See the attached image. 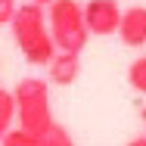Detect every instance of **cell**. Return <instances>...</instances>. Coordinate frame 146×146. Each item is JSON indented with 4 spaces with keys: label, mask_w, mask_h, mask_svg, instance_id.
Segmentation results:
<instances>
[{
    "label": "cell",
    "mask_w": 146,
    "mask_h": 146,
    "mask_svg": "<svg viewBox=\"0 0 146 146\" xmlns=\"http://www.w3.org/2000/svg\"><path fill=\"white\" fill-rule=\"evenodd\" d=\"M9 28H13L16 47L22 50V56L31 65H50V59L59 53L56 40H53V31H50V22H47V9L40 3H31V0L19 3Z\"/></svg>",
    "instance_id": "6da1fadb"
},
{
    "label": "cell",
    "mask_w": 146,
    "mask_h": 146,
    "mask_svg": "<svg viewBox=\"0 0 146 146\" xmlns=\"http://www.w3.org/2000/svg\"><path fill=\"white\" fill-rule=\"evenodd\" d=\"M16 121L19 127H25L31 134L44 137L56 121H53V106H50V87L40 78H22L16 87Z\"/></svg>",
    "instance_id": "7a4b0ae2"
},
{
    "label": "cell",
    "mask_w": 146,
    "mask_h": 146,
    "mask_svg": "<svg viewBox=\"0 0 146 146\" xmlns=\"http://www.w3.org/2000/svg\"><path fill=\"white\" fill-rule=\"evenodd\" d=\"M47 22L53 31V40H56L59 50L65 53H81L87 47V22H84V6L78 0H53L47 6Z\"/></svg>",
    "instance_id": "3957f363"
},
{
    "label": "cell",
    "mask_w": 146,
    "mask_h": 146,
    "mask_svg": "<svg viewBox=\"0 0 146 146\" xmlns=\"http://www.w3.org/2000/svg\"><path fill=\"white\" fill-rule=\"evenodd\" d=\"M121 6L115 0H87L84 3V22H87L90 34H100V37H109V34H118V25H121Z\"/></svg>",
    "instance_id": "277c9868"
},
{
    "label": "cell",
    "mask_w": 146,
    "mask_h": 146,
    "mask_svg": "<svg viewBox=\"0 0 146 146\" xmlns=\"http://www.w3.org/2000/svg\"><path fill=\"white\" fill-rule=\"evenodd\" d=\"M78 75H81V53H65V50H59L56 56L50 59V65H47V78H50V84H56V87L75 84Z\"/></svg>",
    "instance_id": "5b68a950"
},
{
    "label": "cell",
    "mask_w": 146,
    "mask_h": 146,
    "mask_svg": "<svg viewBox=\"0 0 146 146\" xmlns=\"http://www.w3.org/2000/svg\"><path fill=\"white\" fill-rule=\"evenodd\" d=\"M118 37L127 47H146V6H127L121 13Z\"/></svg>",
    "instance_id": "8992f818"
},
{
    "label": "cell",
    "mask_w": 146,
    "mask_h": 146,
    "mask_svg": "<svg viewBox=\"0 0 146 146\" xmlns=\"http://www.w3.org/2000/svg\"><path fill=\"white\" fill-rule=\"evenodd\" d=\"M13 121H16V96H13V90L0 87V140L6 137Z\"/></svg>",
    "instance_id": "52a82bcc"
},
{
    "label": "cell",
    "mask_w": 146,
    "mask_h": 146,
    "mask_svg": "<svg viewBox=\"0 0 146 146\" xmlns=\"http://www.w3.org/2000/svg\"><path fill=\"white\" fill-rule=\"evenodd\" d=\"M0 146H40V137L16 124V127H9V131H6V137L0 140Z\"/></svg>",
    "instance_id": "ba28073f"
},
{
    "label": "cell",
    "mask_w": 146,
    "mask_h": 146,
    "mask_svg": "<svg viewBox=\"0 0 146 146\" xmlns=\"http://www.w3.org/2000/svg\"><path fill=\"white\" fill-rule=\"evenodd\" d=\"M127 81H131V87L137 90V93H143L146 96V56H137L131 62V68H127Z\"/></svg>",
    "instance_id": "9c48e42d"
},
{
    "label": "cell",
    "mask_w": 146,
    "mask_h": 146,
    "mask_svg": "<svg viewBox=\"0 0 146 146\" xmlns=\"http://www.w3.org/2000/svg\"><path fill=\"white\" fill-rule=\"evenodd\" d=\"M40 146H75V143H72V137H68V131H65V127L53 124V127L40 137Z\"/></svg>",
    "instance_id": "30bf717a"
},
{
    "label": "cell",
    "mask_w": 146,
    "mask_h": 146,
    "mask_svg": "<svg viewBox=\"0 0 146 146\" xmlns=\"http://www.w3.org/2000/svg\"><path fill=\"white\" fill-rule=\"evenodd\" d=\"M16 9H19L16 0H0V25H9L13 16H16Z\"/></svg>",
    "instance_id": "8fae6325"
},
{
    "label": "cell",
    "mask_w": 146,
    "mask_h": 146,
    "mask_svg": "<svg viewBox=\"0 0 146 146\" xmlns=\"http://www.w3.org/2000/svg\"><path fill=\"white\" fill-rule=\"evenodd\" d=\"M127 146H146V134H143V137H134V140H131Z\"/></svg>",
    "instance_id": "7c38bea8"
},
{
    "label": "cell",
    "mask_w": 146,
    "mask_h": 146,
    "mask_svg": "<svg viewBox=\"0 0 146 146\" xmlns=\"http://www.w3.org/2000/svg\"><path fill=\"white\" fill-rule=\"evenodd\" d=\"M31 3H40V6H50L53 0H31Z\"/></svg>",
    "instance_id": "4fadbf2b"
},
{
    "label": "cell",
    "mask_w": 146,
    "mask_h": 146,
    "mask_svg": "<svg viewBox=\"0 0 146 146\" xmlns=\"http://www.w3.org/2000/svg\"><path fill=\"white\" fill-rule=\"evenodd\" d=\"M143 121H146V106H143Z\"/></svg>",
    "instance_id": "5bb4252c"
}]
</instances>
